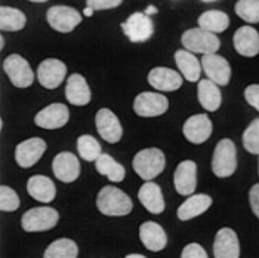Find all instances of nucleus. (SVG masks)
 Segmentation results:
<instances>
[{
    "mask_svg": "<svg viewBox=\"0 0 259 258\" xmlns=\"http://www.w3.org/2000/svg\"><path fill=\"white\" fill-rule=\"evenodd\" d=\"M97 208L107 217H124L132 212L134 203L131 198L113 186L102 187L97 196Z\"/></svg>",
    "mask_w": 259,
    "mask_h": 258,
    "instance_id": "1",
    "label": "nucleus"
},
{
    "mask_svg": "<svg viewBox=\"0 0 259 258\" xmlns=\"http://www.w3.org/2000/svg\"><path fill=\"white\" fill-rule=\"evenodd\" d=\"M166 166L164 153L160 149H144L135 155L132 160V168L140 175V178L145 181H153L163 172Z\"/></svg>",
    "mask_w": 259,
    "mask_h": 258,
    "instance_id": "2",
    "label": "nucleus"
},
{
    "mask_svg": "<svg viewBox=\"0 0 259 258\" xmlns=\"http://www.w3.org/2000/svg\"><path fill=\"white\" fill-rule=\"evenodd\" d=\"M237 169V149L230 138L221 139L213 150L212 171L218 178H228Z\"/></svg>",
    "mask_w": 259,
    "mask_h": 258,
    "instance_id": "3",
    "label": "nucleus"
},
{
    "mask_svg": "<svg viewBox=\"0 0 259 258\" xmlns=\"http://www.w3.org/2000/svg\"><path fill=\"white\" fill-rule=\"evenodd\" d=\"M181 43L187 51L203 55L217 54L221 48L220 38L215 33H210L200 27L187 30L181 38Z\"/></svg>",
    "mask_w": 259,
    "mask_h": 258,
    "instance_id": "4",
    "label": "nucleus"
},
{
    "mask_svg": "<svg viewBox=\"0 0 259 258\" xmlns=\"http://www.w3.org/2000/svg\"><path fill=\"white\" fill-rule=\"evenodd\" d=\"M60 221V214L57 209L51 206H37L28 209L22 218H21V227L28 233H39V232H48L54 229Z\"/></svg>",
    "mask_w": 259,
    "mask_h": 258,
    "instance_id": "5",
    "label": "nucleus"
},
{
    "mask_svg": "<svg viewBox=\"0 0 259 258\" xmlns=\"http://www.w3.org/2000/svg\"><path fill=\"white\" fill-rule=\"evenodd\" d=\"M3 70L9 78L11 83L17 88H28L34 82V73L28 64V61L18 54H12L3 61Z\"/></svg>",
    "mask_w": 259,
    "mask_h": 258,
    "instance_id": "6",
    "label": "nucleus"
},
{
    "mask_svg": "<svg viewBox=\"0 0 259 258\" xmlns=\"http://www.w3.org/2000/svg\"><path fill=\"white\" fill-rule=\"evenodd\" d=\"M46 21L55 31L71 33L81 22V15L74 8L60 5V6H52L48 9Z\"/></svg>",
    "mask_w": 259,
    "mask_h": 258,
    "instance_id": "7",
    "label": "nucleus"
},
{
    "mask_svg": "<svg viewBox=\"0 0 259 258\" xmlns=\"http://www.w3.org/2000/svg\"><path fill=\"white\" fill-rule=\"evenodd\" d=\"M169 99L163 94L142 92L134 99V112L140 118H157L167 112Z\"/></svg>",
    "mask_w": 259,
    "mask_h": 258,
    "instance_id": "8",
    "label": "nucleus"
},
{
    "mask_svg": "<svg viewBox=\"0 0 259 258\" xmlns=\"http://www.w3.org/2000/svg\"><path fill=\"white\" fill-rule=\"evenodd\" d=\"M126 34V38L138 43V42H147L154 33V25L151 18L145 12H134L124 22L120 25Z\"/></svg>",
    "mask_w": 259,
    "mask_h": 258,
    "instance_id": "9",
    "label": "nucleus"
},
{
    "mask_svg": "<svg viewBox=\"0 0 259 258\" xmlns=\"http://www.w3.org/2000/svg\"><path fill=\"white\" fill-rule=\"evenodd\" d=\"M200 62L207 79L215 82L218 86H227L230 83L231 65L224 57L217 54H209V55H203Z\"/></svg>",
    "mask_w": 259,
    "mask_h": 258,
    "instance_id": "10",
    "label": "nucleus"
},
{
    "mask_svg": "<svg viewBox=\"0 0 259 258\" xmlns=\"http://www.w3.org/2000/svg\"><path fill=\"white\" fill-rule=\"evenodd\" d=\"M46 149H48L46 141H43L39 137L25 139V141L20 142L15 149V160L24 169L31 168L41 159Z\"/></svg>",
    "mask_w": 259,
    "mask_h": 258,
    "instance_id": "11",
    "label": "nucleus"
},
{
    "mask_svg": "<svg viewBox=\"0 0 259 258\" xmlns=\"http://www.w3.org/2000/svg\"><path fill=\"white\" fill-rule=\"evenodd\" d=\"M175 190L181 196H191L197 187V165L193 160H182L174 174Z\"/></svg>",
    "mask_w": 259,
    "mask_h": 258,
    "instance_id": "12",
    "label": "nucleus"
},
{
    "mask_svg": "<svg viewBox=\"0 0 259 258\" xmlns=\"http://www.w3.org/2000/svg\"><path fill=\"white\" fill-rule=\"evenodd\" d=\"M213 131L212 120L207 115H194L185 120L182 126V134L191 144H203L210 138Z\"/></svg>",
    "mask_w": 259,
    "mask_h": 258,
    "instance_id": "13",
    "label": "nucleus"
},
{
    "mask_svg": "<svg viewBox=\"0 0 259 258\" xmlns=\"http://www.w3.org/2000/svg\"><path fill=\"white\" fill-rule=\"evenodd\" d=\"M95 125L101 138L110 144L119 142L123 137V128L119 118L110 108H101L95 116Z\"/></svg>",
    "mask_w": 259,
    "mask_h": 258,
    "instance_id": "14",
    "label": "nucleus"
},
{
    "mask_svg": "<svg viewBox=\"0 0 259 258\" xmlns=\"http://www.w3.org/2000/svg\"><path fill=\"white\" fill-rule=\"evenodd\" d=\"M68 120H70L68 107L61 102H54L45 107L43 110H40L34 118V123L43 129H60L68 123Z\"/></svg>",
    "mask_w": 259,
    "mask_h": 258,
    "instance_id": "15",
    "label": "nucleus"
},
{
    "mask_svg": "<svg viewBox=\"0 0 259 258\" xmlns=\"http://www.w3.org/2000/svg\"><path fill=\"white\" fill-rule=\"evenodd\" d=\"M67 76V67L60 60L49 58L41 61L37 68V80L46 89H55L64 82Z\"/></svg>",
    "mask_w": 259,
    "mask_h": 258,
    "instance_id": "16",
    "label": "nucleus"
},
{
    "mask_svg": "<svg viewBox=\"0 0 259 258\" xmlns=\"http://www.w3.org/2000/svg\"><path fill=\"white\" fill-rule=\"evenodd\" d=\"M54 175L62 182H74L80 177V160L76 155L61 152L52 160Z\"/></svg>",
    "mask_w": 259,
    "mask_h": 258,
    "instance_id": "17",
    "label": "nucleus"
},
{
    "mask_svg": "<svg viewBox=\"0 0 259 258\" xmlns=\"http://www.w3.org/2000/svg\"><path fill=\"white\" fill-rule=\"evenodd\" d=\"M213 257L215 258H239L240 243L237 233L230 227H222L217 232L213 240Z\"/></svg>",
    "mask_w": 259,
    "mask_h": 258,
    "instance_id": "18",
    "label": "nucleus"
},
{
    "mask_svg": "<svg viewBox=\"0 0 259 258\" xmlns=\"http://www.w3.org/2000/svg\"><path fill=\"white\" fill-rule=\"evenodd\" d=\"M148 83L160 92H174L182 86V76L167 67H156L148 73Z\"/></svg>",
    "mask_w": 259,
    "mask_h": 258,
    "instance_id": "19",
    "label": "nucleus"
},
{
    "mask_svg": "<svg viewBox=\"0 0 259 258\" xmlns=\"http://www.w3.org/2000/svg\"><path fill=\"white\" fill-rule=\"evenodd\" d=\"M65 98L71 105L77 107H84L91 102L92 92L88 82L81 75L74 73L68 78L65 85Z\"/></svg>",
    "mask_w": 259,
    "mask_h": 258,
    "instance_id": "20",
    "label": "nucleus"
},
{
    "mask_svg": "<svg viewBox=\"0 0 259 258\" xmlns=\"http://www.w3.org/2000/svg\"><path fill=\"white\" fill-rule=\"evenodd\" d=\"M234 49L240 55L252 58L259 54V33L250 25H243L234 33Z\"/></svg>",
    "mask_w": 259,
    "mask_h": 258,
    "instance_id": "21",
    "label": "nucleus"
},
{
    "mask_svg": "<svg viewBox=\"0 0 259 258\" xmlns=\"http://www.w3.org/2000/svg\"><path fill=\"white\" fill-rule=\"evenodd\" d=\"M140 239L142 245L151 251V252H160L167 245V236L163 227L154 223V221H145L140 227Z\"/></svg>",
    "mask_w": 259,
    "mask_h": 258,
    "instance_id": "22",
    "label": "nucleus"
},
{
    "mask_svg": "<svg viewBox=\"0 0 259 258\" xmlns=\"http://www.w3.org/2000/svg\"><path fill=\"white\" fill-rule=\"evenodd\" d=\"M138 199L142 203V206L154 215H159L164 211L166 205H164L161 189L154 181H145L141 186L140 192H138Z\"/></svg>",
    "mask_w": 259,
    "mask_h": 258,
    "instance_id": "23",
    "label": "nucleus"
},
{
    "mask_svg": "<svg viewBox=\"0 0 259 258\" xmlns=\"http://www.w3.org/2000/svg\"><path fill=\"white\" fill-rule=\"evenodd\" d=\"M210 206H212V198L209 195H204V193L191 195L187 200L181 203L177 211V215L181 221H190L204 214Z\"/></svg>",
    "mask_w": 259,
    "mask_h": 258,
    "instance_id": "24",
    "label": "nucleus"
},
{
    "mask_svg": "<svg viewBox=\"0 0 259 258\" xmlns=\"http://www.w3.org/2000/svg\"><path fill=\"white\" fill-rule=\"evenodd\" d=\"M27 193L40 203H51L57 196V187L45 175H33L27 181Z\"/></svg>",
    "mask_w": 259,
    "mask_h": 258,
    "instance_id": "25",
    "label": "nucleus"
},
{
    "mask_svg": "<svg viewBox=\"0 0 259 258\" xmlns=\"http://www.w3.org/2000/svg\"><path fill=\"white\" fill-rule=\"evenodd\" d=\"M197 98H199L200 105L206 112H217L222 104V94H221L220 86L209 79L199 80Z\"/></svg>",
    "mask_w": 259,
    "mask_h": 258,
    "instance_id": "26",
    "label": "nucleus"
},
{
    "mask_svg": "<svg viewBox=\"0 0 259 258\" xmlns=\"http://www.w3.org/2000/svg\"><path fill=\"white\" fill-rule=\"evenodd\" d=\"M175 62L181 70V75L188 82H199L201 75V62L196 55L187 49H178L175 52Z\"/></svg>",
    "mask_w": 259,
    "mask_h": 258,
    "instance_id": "27",
    "label": "nucleus"
},
{
    "mask_svg": "<svg viewBox=\"0 0 259 258\" xmlns=\"http://www.w3.org/2000/svg\"><path fill=\"white\" fill-rule=\"evenodd\" d=\"M95 168L98 174L107 177L111 182H121L126 177V169L123 165H120L117 160H114L110 155L102 153L98 160L95 162Z\"/></svg>",
    "mask_w": 259,
    "mask_h": 258,
    "instance_id": "28",
    "label": "nucleus"
},
{
    "mask_svg": "<svg viewBox=\"0 0 259 258\" xmlns=\"http://www.w3.org/2000/svg\"><path fill=\"white\" fill-rule=\"evenodd\" d=\"M199 27L210 33H222L230 25V17L222 11H206L199 17Z\"/></svg>",
    "mask_w": 259,
    "mask_h": 258,
    "instance_id": "29",
    "label": "nucleus"
},
{
    "mask_svg": "<svg viewBox=\"0 0 259 258\" xmlns=\"http://www.w3.org/2000/svg\"><path fill=\"white\" fill-rule=\"evenodd\" d=\"M79 248L77 243L71 239H57L46 249L43 258H77Z\"/></svg>",
    "mask_w": 259,
    "mask_h": 258,
    "instance_id": "30",
    "label": "nucleus"
},
{
    "mask_svg": "<svg viewBox=\"0 0 259 258\" xmlns=\"http://www.w3.org/2000/svg\"><path fill=\"white\" fill-rule=\"evenodd\" d=\"M27 18L24 12L15 8L2 6L0 8V28L2 31H20L25 27Z\"/></svg>",
    "mask_w": 259,
    "mask_h": 258,
    "instance_id": "31",
    "label": "nucleus"
},
{
    "mask_svg": "<svg viewBox=\"0 0 259 258\" xmlns=\"http://www.w3.org/2000/svg\"><path fill=\"white\" fill-rule=\"evenodd\" d=\"M77 153L86 162H97L102 155V149L92 135H80L77 138Z\"/></svg>",
    "mask_w": 259,
    "mask_h": 258,
    "instance_id": "32",
    "label": "nucleus"
},
{
    "mask_svg": "<svg viewBox=\"0 0 259 258\" xmlns=\"http://www.w3.org/2000/svg\"><path fill=\"white\" fill-rule=\"evenodd\" d=\"M234 9L243 21L250 24L259 22V0H239Z\"/></svg>",
    "mask_w": 259,
    "mask_h": 258,
    "instance_id": "33",
    "label": "nucleus"
},
{
    "mask_svg": "<svg viewBox=\"0 0 259 258\" xmlns=\"http://www.w3.org/2000/svg\"><path fill=\"white\" fill-rule=\"evenodd\" d=\"M241 141H243V147L246 149V152L259 156V118L252 120V123L246 128Z\"/></svg>",
    "mask_w": 259,
    "mask_h": 258,
    "instance_id": "34",
    "label": "nucleus"
},
{
    "mask_svg": "<svg viewBox=\"0 0 259 258\" xmlns=\"http://www.w3.org/2000/svg\"><path fill=\"white\" fill-rule=\"evenodd\" d=\"M20 208V198L17 192L8 186L0 187V209L3 212H14Z\"/></svg>",
    "mask_w": 259,
    "mask_h": 258,
    "instance_id": "35",
    "label": "nucleus"
},
{
    "mask_svg": "<svg viewBox=\"0 0 259 258\" xmlns=\"http://www.w3.org/2000/svg\"><path fill=\"white\" fill-rule=\"evenodd\" d=\"M181 258H209L207 252L204 251V248L199 245V243H188L182 252H181Z\"/></svg>",
    "mask_w": 259,
    "mask_h": 258,
    "instance_id": "36",
    "label": "nucleus"
},
{
    "mask_svg": "<svg viewBox=\"0 0 259 258\" xmlns=\"http://www.w3.org/2000/svg\"><path fill=\"white\" fill-rule=\"evenodd\" d=\"M123 0H86V6L92 8L94 11H107L121 5Z\"/></svg>",
    "mask_w": 259,
    "mask_h": 258,
    "instance_id": "37",
    "label": "nucleus"
},
{
    "mask_svg": "<svg viewBox=\"0 0 259 258\" xmlns=\"http://www.w3.org/2000/svg\"><path fill=\"white\" fill-rule=\"evenodd\" d=\"M244 98L249 105L259 112V85H249L244 89Z\"/></svg>",
    "mask_w": 259,
    "mask_h": 258,
    "instance_id": "38",
    "label": "nucleus"
},
{
    "mask_svg": "<svg viewBox=\"0 0 259 258\" xmlns=\"http://www.w3.org/2000/svg\"><path fill=\"white\" fill-rule=\"evenodd\" d=\"M249 202H250V208H252L253 214L259 218V182L250 189V192H249Z\"/></svg>",
    "mask_w": 259,
    "mask_h": 258,
    "instance_id": "39",
    "label": "nucleus"
},
{
    "mask_svg": "<svg viewBox=\"0 0 259 258\" xmlns=\"http://www.w3.org/2000/svg\"><path fill=\"white\" fill-rule=\"evenodd\" d=\"M145 14L150 17V15H154V14H157V8L156 6H148L147 9H145Z\"/></svg>",
    "mask_w": 259,
    "mask_h": 258,
    "instance_id": "40",
    "label": "nucleus"
},
{
    "mask_svg": "<svg viewBox=\"0 0 259 258\" xmlns=\"http://www.w3.org/2000/svg\"><path fill=\"white\" fill-rule=\"evenodd\" d=\"M92 14H94V9L89 8V6H86V9L83 11V15H84V17H92Z\"/></svg>",
    "mask_w": 259,
    "mask_h": 258,
    "instance_id": "41",
    "label": "nucleus"
},
{
    "mask_svg": "<svg viewBox=\"0 0 259 258\" xmlns=\"http://www.w3.org/2000/svg\"><path fill=\"white\" fill-rule=\"evenodd\" d=\"M124 258H147V257H144V255H141V254H129V255H126Z\"/></svg>",
    "mask_w": 259,
    "mask_h": 258,
    "instance_id": "42",
    "label": "nucleus"
},
{
    "mask_svg": "<svg viewBox=\"0 0 259 258\" xmlns=\"http://www.w3.org/2000/svg\"><path fill=\"white\" fill-rule=\"evenodd\" d=\"M0 45H2L0 49H3V48H5V39H3V38H0Z\"/></svg>",
    "mask_w": 259,
    "mask_h": 258,
    "instance_id": "43",
    "label": "nucleus"
},
{
    "mask_svg": "<svg viewBox=\"0 0 259 258\" xmlns=\"http://www.w3.org/2000/svg\"><path fill=\"white\" fill-rule=\"evenodd\" d=\"M30 2H34V3H45V2H48V0H30Z\"/></svg>",
    "mask_w": 259,
    "mask_h": 258,
    "instance_id": "44",
    "label": "nucleus"
},
{
    "mask_svg": "<svg viewBox=\"0 0 259 258\" xmlns=\"http://www.w3.org/2000/svg\"><path fill=\"white\" fill-rule=\"evenodd\" d=\"M201 2H204V3H210V2H217V0H201Z\"/></svg>",
    "mask_w": 259,
    "mask_h": 258,
    "instance_id": "45",
    "label": "nucleus"
},
{
    "mask_svg": "<svg viewBox=\"0 0 259 258\" xmlns=\"http://www.w3.org/2000/svg\"><path fill=\"white\" fill-rule=\"evenodd\" d=\"M258 174H259V156H258Z\"/></svg>",
    "mask_w": 259,
    "mask_h": 258,
    "instance_id": "46",
    "label": "nucleus"
}]
</instances>
